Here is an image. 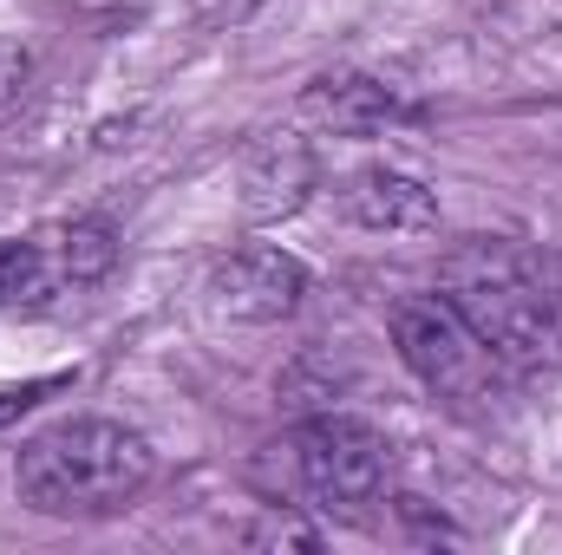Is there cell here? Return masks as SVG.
Returning a JSON list of instances; mask_svg holds the SVG:
<instances>
[{
    "label": "cell",
    "mask_w": 562,
    "mask_h": 555,
    "mask_svg": "<svg viewBox=\"0 0 562 555\" xmlns=\"http://www.w3.org/2000/svg\"><path fill=\"white\" fill-rule=\"evenodd\" d=\"M445 294L497 347L510 373L562 366V256L517 242H471L451 256Z\"/></svg>",
    "instance_id": "1"
},
{
    "label": "cell",
    "mask_w": 562,
    "mask_h": 555,
    "mask_svg": "<svg viewBox=\"0 0 562 555\" xmlns=\"http://www.w3.org/2000/svg\"><path fill=\"white\" fill-rule=\"evenodd\" d=\"M262 536H269V543H314V530H294V523H269Z\"/></svg>",
    "instance_id": "14"
},
{
    "label": "cell",
    "mask_w": 562,
    "mask_h": 555,
    "mask_svg": "<svg viewBox=\"0 0 562 555\" xmlns=\"http://www.w3.org/2000/svg\"><path fill=\"white\" fill-rule=\"evenodd\" d=\"M340 209L360 229H386V236H413V229H438V203L419 177L406 170H353L340 183Z\"/></svg>",
    "instance_id": "8"
},
{
    "label": "cell",
    "mask_w": 562,
    "mask_h": 555,
    "mask_svg": "<svg viewBox=\"0 0 562 555\" xmlns=\"http://www.w3.org/2000/svg\"><path fill=\"white\" fill-rule=\"evenodd\" d=\"M112 262H119V236L99 216L53 223V229L20 242V301H53V294L92 287L112 275Z\"/></svg>",
    "instance_id": "5"
},
{
    "label": "cell",
    "mask_w": 562,
    "mask_h": 555,
    "mask_svg": "<svg viewBox=\"0 0 562 555\" xmlns=\"http://www.w3.org/2000/svg\"><path fill=\"white\" fill-rule=\"evenodd\" d=\"M203 294H210V307H216L223 320H281V314L301 307L307 269H301L294 256L256 242V249L223 256V262L210 269V281H203Z\"/></svg>",
    "instance_id": "6"
},
{
    "label": "cell",
    "mask_w": 562,
    "mask_h": 555,
    "mask_svg": "<svg viewBox=\"0 0 562 555\" xmlns=\"http://www.w3.org/2000/svg\"><path fill=\"white\" fill-rule=\"evenodd\" d=\"M26 79H33V59H26V46L20 39H0V112L26 92Z\"/></svg>",
    "instance_id": "11"
},
{
    "label": "cell",
    "mask_w": 562,
    "mask_h": 555,
    "mask_svg": "<svg viewBox=\"0 0 562 555\" xmlns=\"http://www.w3.org/2000/svg\"><path fill=\"white\" fill-rule=\"evenodd\" d=\"M314 196V144L301 132H262L236 157V203L249 223H281Z\"/></svg>",
    "instance_id": "7"
},
{
    "label": "cell",
    "mask_w": 562,
    "mask_h": 555,
    "mask_svg": "<svg viewBox=\"0 0 562 555\" xmlns=\"http://www.w3.org/2000/svg\"><path fill=\"white\" fill-rule=\"evenodd\" d=\"M393 340H400V360L419 373L425 393L464 406V412H484L491 399H504V386L517 380L497 347L451 307V294H419V301H400L393 307Z\"/></svg>",
    "instance_id": "3"
},
{
    "label": "cell",
    "mask_w": 562,
    "mask_h": 555,
    "mask_svg": "<svg viewBox=\"0 0 562 555\" xmlns=\"http://www.w3.org/2000/svg\"><path fill=\"white\" fill-rule=\"evenodd\" d=\"M262 0H196V13L210 20V26H236V20H249Z\"/></svg>",
    "instance_id": "12"
},
{
    "label": "cell",
    "mask_w": 562,
    "mask_h": 555,
    "mask_svg": "<svg viewBox=\"0 0 562 555\" xmlns=\"http://www.w3.org/2000/svg\"><path fill=\"white\" fill-rule=\"evenodd\" d=\"M66 373H46V380H20V386H0V424H13L20 412H33L46 393H59Z\"/></svg>",
    "instance_id": "10"
},
{
    "label": "cell",
    "mask_w": 562,
    "mask_h": 555,
    "mask_svg": "<svg viewBox=\"0 0 562 555\" xmlns=\"http://www.w3.org/2000/svg\"><path fill=\"white\" fill-rule=\"evenodd\" d=\"M288 457H294V484L314 510L327 517H360L367 503H380L386 490V438L360 418H307L294 438H288Z\"/></svg>",
    "instance_id": "4"
},
{
    "label": "cell",
    "mask_w": 562,
    "mask_h": 555,
    "mask_svg": "<svg viewBox=\"0 0 562 555\" xmlns=\"http://www.w3.org/2000/svg\"><path fill=\"white\" fill-rule=\"evenodd\" d=\"M150 484V444L132 424L72 418L20 444L13 490L40 517H119Z\"/></svg>",
    "instance_id": "2"
},
{
    "label": "cell",
    "mask_w": 562,
    "mask_h": 555,
    "mask_svg": "<svg viewBox=\"0 0 562 555\" xmlns=\"http://www.w3.org/2000/svg\"><path fill=\"white\" fill-rule=\"evenodd\" d=\"M301 112H307L314 125L340 132V138H373V132H386V125L406 118V105L393 99V86L360 79V72H321V79L301 92Z\"/></svg>",
    "instance_id": "9"
},
{
    "label": "cell",
    "mask_w": 562,
    "mask_h": 555,
    "mask_svg": "<svg viewBox=\"0 0 562 555\" xmlns=\"http://www.w3.org/2000/svg\"><path fill=\"white\" fill-rule=\"evenodd\" d=\"M20 301V242H0V307Z\"/></svg>",
    "instance_id": "13"
}]
</instances>
